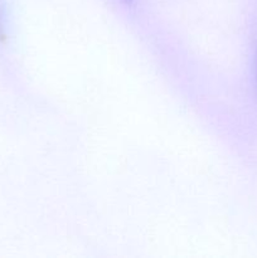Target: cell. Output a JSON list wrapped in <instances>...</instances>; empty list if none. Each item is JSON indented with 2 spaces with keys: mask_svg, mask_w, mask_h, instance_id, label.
Masks as SVG:
<instances>
[{
  "mask_svg": "<svg viewBox=\"0 0 257 258\" xmlns=\"http://www.w3.org/2000/svg\"><path fill=\"white\" fill-rule=\"evenodd\" d=\"M5 38V32H4V23H3V13H2V7H0V40H3Z\"/></svg>",
  "mask_w": 257,
  "mask_h": 258,
  "instance_id": "cell-1",
  "label": "cell"
}]
</instances>
